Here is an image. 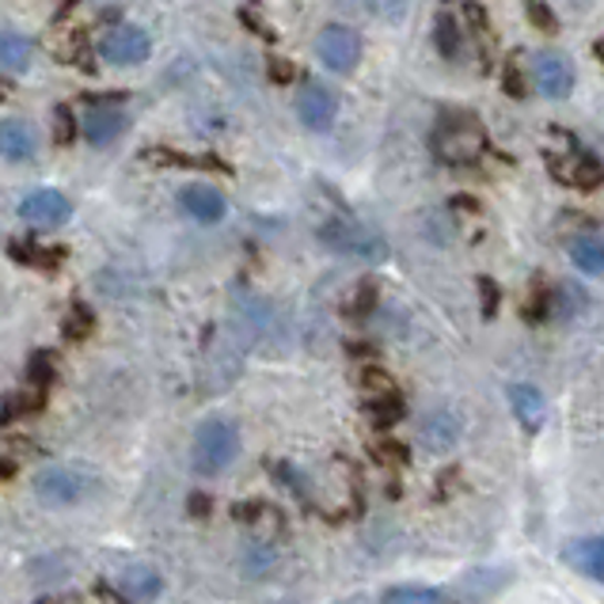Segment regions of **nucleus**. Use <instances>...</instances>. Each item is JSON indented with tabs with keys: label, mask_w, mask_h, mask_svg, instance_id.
Instances as JSON below:
<instances>
[{
	"label": "nucleus",
	"mask_w": 604,
	"mask_h": 604,
	"mask_svg": "<svg viewBox=\"0 0 604 604\" xmlns=\"http://www.w3.org/2000/svg\"><path fill=\"white\" fill-rule=\"evenodd\" d=\"M483 149H487V133L472 114H446L441 126L433 130V153L452 167L475 164L483 156Z\"/></svg>",
	"instance_id": "f257e3e1"
},
{
	"label": "nucleus",
	"mask_w": 604,
	"mask_h": 604,
	"mask_svg": "<svg viewBox=\"0 0 604 604\" xmlns=\"http://www.w3.org/2000/svg\"><path fill=\"white\" fill-rule=\"evenodd\" d=\"M239 452V433L233 422L225 419H206L194 430L191 446V464L198 475H221Z\"/></svg>",
	"instance_id": "f03ea898"
},
{
	"label": "nucleus",
	"mask_w": 604,
	"mask_h": 604,
	"mask_svg": "<svg viewBox=\"0 0 604 604\" xmlns=\"http://www.w3.org/2000/svg\"><path fill=\"white\" fill-rule=\"evenodd\" d=\"M319 239H324L331 252L346 255V259H358V263H385L388 259V244L380 239L372 228H366L361 221L339 217V221H327L319 228Z\"/></svg>",
	"instance_id": "7ed1b4c3"
},
{
	"label": "nucleus",
	"mask_w": 604,
	"mask_h": 604,
	"mask_svg": "<svg viewBox=\"0 0 604 604\" xmlns=\"http://www.w3.org/2000/svg\"><path fill=\"white\" fill-rule=\"evenodd\" d=\"M316 53L331 73H354L361 61V39H358V31H350V27L327 23L316 39Z\"/></svg>",
	"instance_id": "20e7f679"
},
{
	"label": "nucleus",
	"mask_w": 604,
	"mask_h": 604,
	"mask_svg": "<svg viewBox=\"0 0 604 604\" xmlns=\"http://www.w3.org/2000/svg\"><path fill=\"white\" fill-rule=\"evenodd\" d=\"M92 487H95V479L88 472H80V468H50V472H42L34 479L39 499L50 505H73L80 499H88Z\"/></svg>",
	"instance_id": "39448f33"
},
{
	"label": "nucleus",
	"mask_w": 604,
	"mask_h": 604,
	"mask_svg": "<svg viewBox=\"0 0 604 604\" xmlns=\"http://www.w3.org/2000/svg\"><path fill=\"white\" fill-rule=\"evenodd\" d=\"M529 80L547 100H566V95L574 92V69L571 61L559 58V53H536V58L529 61Z\"/></svg>",
	"instance_id": "423d86ee"
},
{
	"label": "nucleus",
	"mask_w": 604,
	"mask_h": 604,
	"mask_svg": "<svg viewBox=\"0 0 604 604\" xmlns=\"http://www.w3.org/2000/svg\"><path fill=\"white\" fill-rule=\"evenodd\" d=\"M149 50H153L149 34L133 23H119L103 39V58L111 61V65H141V61L149 58Z\"/></svg>",
	"instance_id": "0eeeda50"
},
{
	"label": "nucleus",
	"mask_w": 604,
	"mask_h": 604,
	"mask_svg": "<svg viewBox=\"0 0 604 604\" xmlns=\"http://www.w3.org/2000/svg\"><path fill=\"white\" fill-rule=\"evenodd\" d=\"M297 114L308 130H331L335 114H339V100H335L331 88H324L313 80V84H305L297 92Z\"/></svg>",
	"instance_id": "6e6552de"
},
{
	"label": "nucleus",
	"mask_w": 604,
	"mask_h": 604,
	"mask_svg": "<svg viewBox=\"0 0 604 604\" xmlns=\"http://www.w3.org/2000/svg\"><path fill=\"white\" fill-rule=\"evenodd\" d=\"M69 213H73V209H69V198L61 191H34V194H27L23 206H20V217L34 228L65 225Z\"/></svg>",
	"instance_id": "1a4fd4ad"
},
{
	"label": "nucleus",
	"mask_w": 604,
	"mask_h": 604,
	"mask_svg": "<svg viewBox=\"0 0 604 604\" xmlns=\"http://www.w3.org/2000/svg\"><path fill=\"white\" fill-rule=\"evenodd\" d=\"M180 206L191 213L194 221H202V225H217V221H225V213H228L225 194H221L217 186H209V183L183 186V191H180Z\"/></svg>",
	"instance_id": "9d476101"
},
{
	"label": "nucleus",
	"mask_w": 604,
	"mask_h": 604,
	"mask_svg": "<svg viewBox=\"0 0 604 604\" xmlns=\"http://www.w3.org/2000/svg\"><path fill=\"white\" fill-rule=\"evenodd\" d=\"M39 149V130L27 119H4L0 122V156L12 160V164H23V160L34 156Z\"/></svg>",
	"instance_id": "9b49d317"
},
{
	"label": "nucleus",
	"mask_w": 604,
	"mask_h": 604,
	"mask_svg": "<svg viewBox=\"0 0 604 604\" xmlns=\"http://www.w3.org/2000/svg\"><path fill=\"white\" fill-rule=\"evenodd\" d=\"M122 130H126V114L119 106H95V111L84 114V137L92 145H111V141L122 137Z\"/></svg>",
	"instance_id": "f8f14e48"
},
{
	"label": "nucleus",
	"mask_w": 604,
	"mask_h": 604,
	"mask_svg": "<svg viewBox=\"0 0 604 604\" xmlns=\"http://www.w3.org/2000/svg\"><path fill=\"white\" fill-rule=\"evenodd\" d=\"M563 559L574 566V571H582L585 579H597V582H604V536L579 540V544L566 547Z\"/></svg>",
	"instance_id": "ddd939ff"
},
{
	"label": "nucleus",
	"mask_w": 604,
	"mask_h": 604,
	"mask_svg": "<svg viewBox=\"0 0 604 604\" xmlns=\"http://www.w3.org/2000/svg\"><path fill=\"white\" fill-rule=\"evenodd\" d=\"M510 407H513V414H518V422L525 426V430H540V426H544L547 407H544V396H540L532 385H513L510 388Z\"/></svg>",
	"instance_id": "4468645a"
},
{
	"label": "nucleus",
	"mask_w": 604,
	"mask_h": 604,
	"mask_svg": "<svg viewBox=\"0 0 604 604\" xmlns=\"http://www.w3.org/2000/svg\"><path fill=\"white\" fill-rule=\"evenodd\" d=\"M419 438H422V446L430 449V452H446V449L457 446V438H460V422L452 419V414L438 411V414H430V419L422 422Z\"/></svg>",
	"instance_id": "2eb2a0df"
},
{
	"label": "nucleus",
	"mask_w": 604,
	"mask_h": 604,
	"mask_svg": "<svg viewBox=\"0 0 604 604\" xmlns=\"http://www.w3.org/2000/svg\"><path fill=\"white\" fill-rule=\"evenodd\" d=\"M34 58V42L20 31H8L0 27V69H12V73H23Z\"/></svg>",
	"instance_id": "dca6fc26"
},
{
	"label": "nucleus",
	"mask_w": 604,
	"mask_h": 604,
	"mask_svg": "<svg viewBox=\"0 0 604 604\" xmlns=\"http://www.w3.org/2000/svg\"><path fill=\"white\" fill-rule=\"evenodd\" d=\"M160 593V574L153 566H126L122 571V597L126 601H153Z\"/></svg>",
	"instance_id": "f3484780"
},
{
	"label": "nucleus",
	"mask_w": 604,
	"mask_h": 604,
	"mask_svg": "<svg viewBox=\"0 0 604 604\" xmlns=\"http://www.w3.org/2000/svg\"><path fill=\"white\" fill-rule=\"evenodd\" d=\"M563 183L579 186V191H593V186L604 183V167L597 156L590 153H574L571 156V167H563Z\"/></svg>",
	"instance_id": "a211bd4d"
},
{
	"label": "nucleus",
	"mask_w": 604,
	"mask_h": 604,
	"mask_svg": "<svg viewBox=\"0 0 604 604\" xmlns=\"http://www.w3.org/2000/svg\"><path fill=\"white\" fill-rule=\"evenodd\" d=\"M571 259L582 274H604V236H579L571 244Z\"/></svg>",
	"instance_id": "6ab92c4d"
},
{
	"label": "nucleus",
	"mask_w": 604,
	"mask_h": 604,
	"mask_svg": "<svg viewBox=\"0 0 604 604\" xmlns=\"http://www.w3.org/2000/svg\"><path fill=\"white\" fill-rule=\"evenodd\" d=\"M380 604H446V597L430 585H392V590H385Z\"/></svg>",
	"instance_id": "aec40b11"
},
{
	"label": "nucleus",
	"mask_w": 604,
	"mask_h": 604,
	"mask_svg": "<svg viewBox=\"0 0 604 604\" xmlns=\"http://www.w3.org/2000/svg\"><path fill=\"white\" fill-rule=\"evenodd\" d=\"M366 414L377 426H396L399 419H403V399H399L396 392L392 396H377L372 403H366Z\"/></svg>",
	"instance_id": "412c9836"
},
{
	"label": "nucleus",
	"mask_w": 604,
	"mask_h": 604,
	"mask_svg": "<svg viewBox=\"0 0 604 604\" xmlns=\"http://www.w3.org/2000/svg\"><path fill=\"white\" fill-rule=\"evenodd\" d=\"M53 372H58V354L42 350L31 358V366H27V377H31V385H39L42 392H47V385L53 380Z\"/></svg>",
	"instance_id": "4be33fe9"
},
{
	"label": "nucleus",
	"mask_w": 604,
	"mask_h": 604,
	"mask_svg": "<svg viewBox=\"0 0 604 604\" xmlns=\"http://www.w3.org/2000/svg\"><path fill=\"white\" fill-rule=\"evenodd\" d=\"M42 403H47V392H42V388H34V392H23V396H12V399H8V407H4V414H0V422L16 419V414L42 411Z\"/></svg>",
	"instance_id": "5701e85b"
},
{
	"label": "nucleus",
	"mask_w": 604,
	"mask_h": 604,
	"mask_svg": "<svg viewBox=\"0 0 604 604\" xmlns=\"http://www.w3.org/2000/svg\"><path fill=\"white\" fill-rule=\"evenodd\" d=\"M92 327H95V316H92V308L88 305H73L69 308V316H65V335L69 339H88L92 335Z\"/></svg>",
	"instance_id": "b1692460"
},
{
	"label": "nucleus",
	"mask_w": 604,
	"mask_h": 604,
	"mask_svg": "<svg viewBox=\"0 0 604 604\" xmlns=\"http://www.w3.org/2000/svg\"><path fill=\"white\" fill-rule=\"evenodd\" d=\"M8 252H12L16 259L34 263V266H58L61 263V252H42V247L23 244V239H12V244H8Z\"/></svg>",
	"instance_id": "393cba45"
},
{
	"label": "nucleus",
	"mask_w": 604,
	"mask_h": 604,
	"mask_svg": "<svg viewBox=\"0 0 604 604\" xmlns=\"http://www.w3.org/2000/svg\"><path fill=\"white\" fill-rule=\"evenodd\" d=\"M438 50L446 53L449 61L460 58V31L452 23V16H438Z\"/></svg>",
	"instance_id": "a878e982"
},
{
	"label": "nucleus",
	"mask_w": 604,
	"mask_h": 604,
	"mask_svg": "<svg viewBox=\"0 0 604 604\" xmlns=\"http://www.w3.org/2000/svg\"><path fill=\"white\" fill-rule=\"evenodd\" d=\"M361 388H369L372 399H377V396H392V392H396L392 377H388L385 369H366V372H361Z\"/></svg>",
	"instance_id": "bb28decb"
},
{
	"label": "nucleus",
	"mask_w": 604,
	"mask_h": 604,
	"mask_svg": "<svg viewBox=\"0 0 604 604\" xmlns=\"http://www.w3.org/2000/svg\"><path fill=\"white\" fill-rule=\"evenodd\" d=\"M73 133H76V126H73V114H69V106H58V114H53V141H58V145H69V141H73Z\"/></svg>",
	"instance_id": "cd10ccee"
},
{
	"label": "nucleus",
	"mask_w": 604,
	"mask_h": 604,
	"mask_svg": "<svg viewBox=\"0 0 604 604\" xmlns=\"http://www.w3.org/2000/svg\"><path fill=\"white\" fill-rule=\"evenodd\" d=\"M502 84H505V92H510V95H518V100H521V95H525V80H521V73H518V61H505V69H502Z\"/></svg>",
	"instance_id": "c85d7f7f"
},
{
	"label": "nucleus",
	"mask_w": 604,
	"mask_h": 604,
	"mask_svg": "<svg viewBox=\"0 0 604 604\" xmlns=\"http://www.w3.org/2000/svg\"><path fill=\"white\" fill-rule=\"evenodd\" d=\"M529 20H532V23H540L544 31H559L555 12H552L547 4H529Z\"/></svg>",
	"instance_id": "c756f323"
},
{
	"label": "nucleus",
	"mask_w": 604,
	"mask_h": 604,
	"mask_svg": "<svg viewBox=\"0 0 604 604\" xmlns=\"http://www.w3.org/2000/svg\"><path fill=\"white\" fill-rule=\"evenodd\" d=\"M372 297H377V289H372V286H361V289H358V297H354V305H350V313H354V316L369 313V308H372Z\"/></svg>",
	"instance_id": "7c9ffc66"
},
{
	"label": "nucleus",
	"mask_w": 604,
	"mask_h": 604,
	"mask_svg": "<svg viewBox=\"0 0 604 604\" xmlns=\"http://www.w3.org/2000/svg\"><path fill=\"white\" fill-rule=\"evenodd\" d=\"M479 286H483V313L487 316H494V305H499V289H494V281H479Z\"/></svg>",
	"instance_id": "2f4dec72"
},
{
	"label": "nucleus",
	"mask_w": 604,
	"mask_h": 604,
	"mask_svg": "<svg viewBox=\"0 0 604 604\" xmlns=\"http://www.w3.org/2000/svg\"><path fill=\"white\" fill-rule=\"evenodd\" d=\"M270 80H278V84H281V80H293V65H289V61L274 58L270 61Z\"/></svg>",
	"instance_id": "473e14b6"
},
{
	"label": "nucleus",
	"mask_w": 604,
	"mask_h": 604,
	"mask_svg": "<svg viewBox=\"0 0 604 604\" xmlns=\"http://www.w3.org/2000/svg\"><path fill=\"white\" fill-rule=\"evenodd\" d=\"M95 597H100V604H126V597L114 593L111 585H95Z\"/></svg>",
	"instance_id": "72a5a7b5"
},
{
	"label": "nucleus",
	"mask_w": 604,
	"mask_h": 604,
	"mask_svg": "<svg viewBox=\"0 0 604 604\" xmlns=\"http://www.w3.org/2000/svg\"><path fill=\"white\" fill-rule=\"evenodd\" d=\"M12 472H16V464H12V460H4V457H0V479H8Z\"/></svg>",
	"instance_id": "f704fd0d"
},
{
	"label": "nucleus",
	"mask_w": 604,
	"mask_h": 604,
	"mask_svg": "<svg viewBox=\"0 0 604 604\" xmlns=\"http://www.w3.org/2000/svg\"><path fill=\"white\" fill-rule=\"evenodd\" d=\"M597 53H601V61H604V42H601V47H597Z\"/></svg>",
	"instance_id": "c9c22d12"
}]
</instances>
